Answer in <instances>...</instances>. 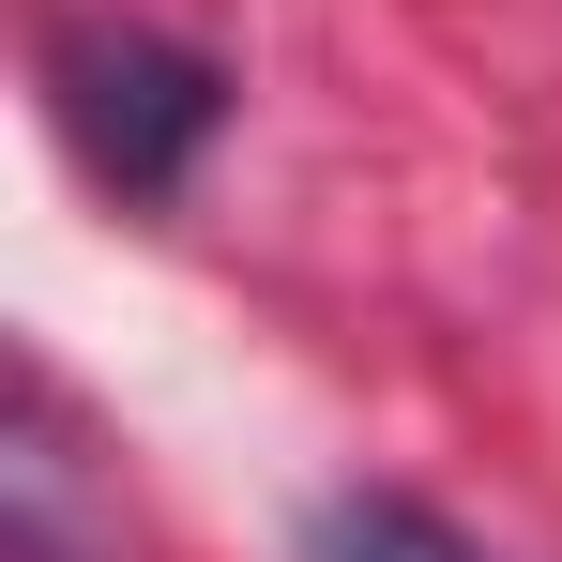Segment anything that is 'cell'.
Here are the masks:
<instances>
[{"mask_svg": "<svg viewBox=\"0 0 562 562\" xmlns=\"http://www.w3.org/2000/svg\"><path fill=\"white\" fill-rule=\"evenodd\" d=\"M46 106H61V137H77V168L122 198H168L213 153V122H228V77L168 46V31H46Z\"/></svg>", "mask_w": 562, "mask_h": 562, "instance_id": "cell-1", "label": "cell"}, {"mask_svg": "<svg viewBox=\"0 0 562 562\" xmlns=\"http://www.w3.org/2000/svg\"><path fill=\"white\" fill-rule=\"evenodd\" d=\"M0 548L15 562H122V502L92 486V441H77L46 366H15V395H0Z\"/></svg>", "mask_w": 562, "mask_h": 562, "instance_id": "cell-2", "label": "cell"}, {"mask_svg": "<svg viewBox=\"0 0 562 562\" xmlns=\"http://www.w3.org/2000/svg\"><path fill=\"white\" fill-rule=\"evenodd\" d=\"M319 562H486V548H471L457 517H426V502L366 486V502H335V517H319Z\"/></svg>", "mask_w": 562, "mask_h": 562, "instance_id": "cell-3", "label": "cell"}]
</instances>
